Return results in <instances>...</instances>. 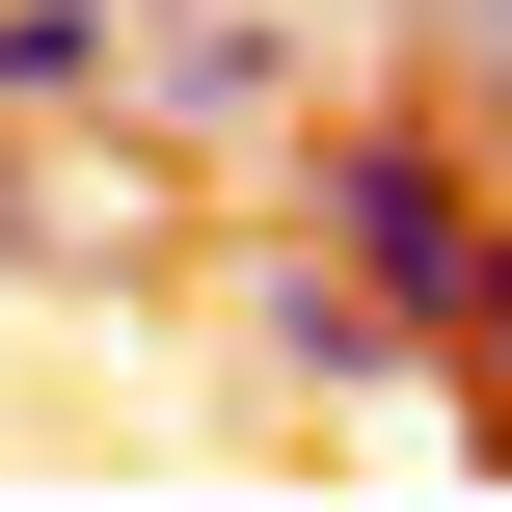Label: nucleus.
I'll return each mask as SVG.
<instances>
[{
    "instance_id": "f257e3e1",
    "label": "nucleus",
    "mask_w": 512,
    "mask_h": 512,
    "mask_svg": "<svg viewBox=\"0 0 512 512\" xmlns=\"http://www.w3.org/2000/svg\"><path fill=\"white\" fill-rule=\"evenodd\" d=\"M270 216H297V243H351L405 324H459V297H486V243H512V189H486V135H459V108H297Z\"/></svg>"
},
{
    "instance_id": "f03ea898",
    "label": "nucleus",
    "mask_w": 512,
    "mask_h": 512,
    "mask_svg": "<svg viewBox=\"0 0 512 512\" xmlns=\"http://www.w3.org/2000/svg\"><path fill=\"white\" fill-rule=\"evenodd\" d=\"M135 108H189V135H297V27L189 0V27H135Z\"/></svg>"
},
{
    "instance_id": "7ed1b4c3",
    "label": "nucleus",
    "mask_w": 512,
    "mask_h": 512,
    "mask_svg": "<svg viewBox=\"0 0 512 512\" xmlns=\"http://www.w3.org/2000/svg\"><path fill=\"white\" fill-rule=\"evenodd\" d=\"M54 108H135V0H0V135Z\"/></svg>"
},
{
    "instance_id": "20e7f679",
    "label": "nucleus",
    "mask_w": 512,
    "mask_h": 512,
    "mask_svg": "<svg viewBox=\"0 0 512 512\" xmlns=\"http://www.w3.org/2000/svg\"><path fill=\"white\" fill-rule=\"evenodd\" d=\"M432 27H459V81H512V0H432Z\"/></svg>"
}]
</instances>
